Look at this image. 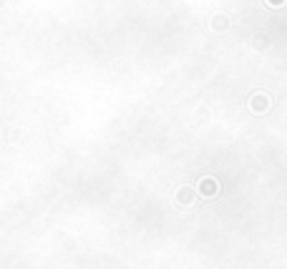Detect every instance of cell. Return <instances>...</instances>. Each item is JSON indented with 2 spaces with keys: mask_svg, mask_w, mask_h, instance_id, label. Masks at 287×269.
<instances>
[{
  "mask_svg": "<svg viewBox=\"0 0 287 269\" xmlns=\"http://www.w3.org/2000/svg\"><path fill=\"white\" fill-rule=\"evenodd\" d=\"M199 191L204 194V196H214V194H217V184H214L212 179L201 181V184H199Z\"/></svg>",
  "mask_w": 287,
  "mask_h": 269,
  "instance_id": "cell-2",
  "label": "cell"
},
{
  "mask_svg": "<svg viewBox=\"0 0 287 269\" xmlns=\"http://www.w3.org/2000/svg\"><path fill=\"white\" fill-rule=\"evenodd\" d=\"M280 3H285V0H270V5H280Z\"/></svg>",
  "mask_w": 287,
  "mask_h": 269,
  "instance_id": "cell-3",
  "label": "cell"
},
{
  "mask_svg": "<svg viewBox=\"0 0 287 269\" xmlns=\"http://www.w3.org/2000/svg\"><path fill=\"white\" fill-rule=\"evenodd\" d=\"M267 108H270V101H267V96H255V98H252V111H255V114H264V111H267Z\"/></svg>",
  "mask_w": 287,
  "mask_h": 269,
  "instance_id": "cell-1",
  "label": "cell"
}]
</instances>
